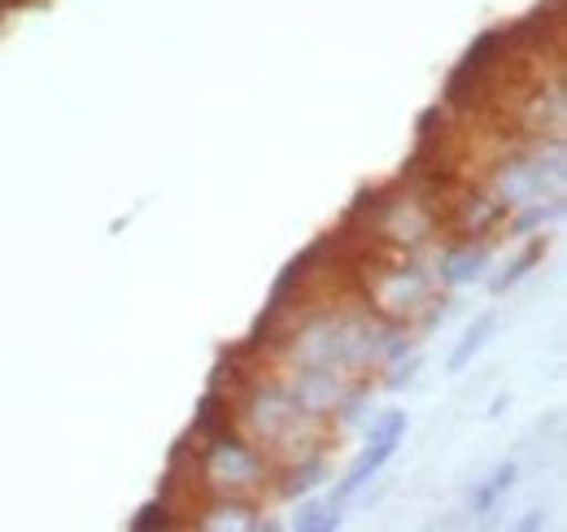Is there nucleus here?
Segmentation results:
<instances>
[{
  "label": "nucleus",
  "mask_w": 567,
  "mask_h": 532,
  "mask_svg": "<svg viewBox=\"0 0 567 532\" xmlns=\"http://www.w3.org/2000/svg\"><path fill=\"white\" fill-rule=\"evenodd\" d=\"M319 475H323V463H310L306 471H297V480L288 484V493H310L319 484Z\"/></svg>",
  "instance_id": "obj_6"
},
{
  "label": "nucleus",
  "mask_w": 567,
  "mask_h": 532,
  "mask_svg": "<svg viewBox=\"0 0 567 532\" xmlns=\"http://www.w3.org/2000/svg\"><path fill=\"white\" fill-rule=\"evenodd\" d=\"M157 524H171V520H166V502H153V507H144L141 515L132 520V529H136V532H148V529H157Z\"/></svg>",
  "instance_id": "obj_5"
},
{
  "label": "nucleus",
  "mask_w": 567,
  "mask_h": 532,
  "mask_svg": "<svg viewBox=\"0 0 567 532\" xmlns=\"http://www.w3.org/2000/svg\"><path fill=\"white\" fill-rule=\"evenodd\" d=\"M337 524H341V515H328V511H306L297 520V529H337Z\"/></svg>",
  "instance_id": "obj_7"
},
{
  "label": "nucleus",
  "mask_w": 567,
  "mask_h": 532,
  "mask_svg": "<svg viewBox=\"0 0 567 532\" xmlns=\"http://www.w3.org/2000/svg\"><path fill=\"white\" fill-rule=\"evenodd\" d=\"M406 432V415H389L380 428H375V437H371V450L358 459L354 467H350V475L341 480V489H337V498H332V511L341 507V502H350L358 489L367 484V475L371 471H380V467L393 459V450H398V437Z\"/></svg>",
  "instance_id": "obj_1"
},
{
  "label": "nucleus",
  "mask_w": 567,
  "mask_h": 532,
  "mask_svg": "<svg viewBox=\"0 0 567 532\" xmlns=\"http://www.w3.org/2000/svg\"><path fill=\"white\" fill-rule=\"evenodd\" d=\"M494 324H497L494 315H481V324H476L472 332L463 336V345L454 349V358H450V371H463V367L472 362V354H476V349H481V345L489 340V332H494Z\"/></svg>",
  "instance_id": "obj_2"
},
{
  "label": "nucleus",
  "mask_w": 567,
  "mask_h": 532,
  "mask_svg": "<svg viewBox=\"0 0 567 532\" xmlns=\"http://www.w3.org/2000/svg\"><path fill=\"white\" fill-rule=\"evenodd\" d=\"M511 480H515V463H506V467H502V471H497V475H494V484L476 493V511H489V507H494V502H497V493H502V489H511Z\"/></svg>",
  "instance_id": "obj_4"
},
{
  "label": "nucleus",
  "mask_w": 567,
  "mask_h": 532,
  "mask_svg": "<svg viewBox=\"0 0 567 532\" xmlns=\"http://www.w3.org/2000/svg\"><path fill=\"white\" fill-rule=\"evenodd\" d=\"M481 266H485V249L476 254H463V258H450L445 263V279H454V284H463V279H472V275H481Z\"/></svg>",
  "instance_id": "obj_3"
}]
</instances>
